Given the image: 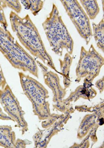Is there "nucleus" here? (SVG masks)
<instances>
[{
  "label": "nucleus",
  "instance_id": "nucleus-5",
  "mask_svg": "<svg viewBox=\"0 0 104 148\" xmlns=\"http://www.w3.org/2000/svg\"><path fill=\"white\" fill-rule=\"evenodd\" d=\"M103 64V58L98 52L92 44L88 51L84 46H82L79 60L76 69L75 81L79 83L81 79L84 78L83 82L92 83L99 75Z\"/></svg>",
  "mask_w": 104,
  "mask_h": 148
},
{
  "label": "nucleus",
  "instance_id": "nucleus-19",
  "mask_svg": "<svg viewBox=\"0 0 104 148\" xmlns=\"http://www.w3.org/2000/svg\"><path fill=\"white\" fill-rule=\"evenodd\" d=\"M0 24H1L2 27L6 30H7L8 28V23L5 16L4 9L0 4Z\"/></svg>",
  "mask_w": 104,
  "mask_h": 148
},
{
  "label": "nucleus",
  "instance_id": "nucleus-15",
  "mask_svg": "<svg viewBox=\"0 0 104 148\" xmlns=\"http://www.w3.org/2000/svg\"><path fill=\"white\" fill-rule=\"evenodd\" d=\"M82 7L89 20H94L99 13L100 8L96 0H80ZM82 7V8H83Z\"/></svg>",
  "mask_w": 104,
  "mask_h": 148
},
{
  "label": "nucleus",
  "instance_id": "nucleus-7",
  "mask_svg": "<svg viewBox=\"0 0 104 148\" xmlns=\"http://www.w3.org/2000/svg\"><path fill=\"white\" fill-rule=\"evenodd\" d=\"M37 66L41 69L45 84L52 91L53 97V108L54 111H58L63 114H73L75 112L73 107H69L64 103V98L66 95V89L62 87L60 79L57 73L49 70L48 68L44 65L40 61L36 60Z\"/></svg>",
  "mask_w": 104,
  "mask_h": 148
},
{
  "label": "nucleus",
  "instance_id": "nucleus-14",
  "mask_svg": "<svg viewBox=\"0 0 104 148\" xmlns=\"http://www.w3.org/2000/svg\"><path fill=\"white\" fill-rule=\"evenodd\" d=\"M93 36L98 47L102 52L104 50V20L102 18L98 24L92 23Z\"/></svg>",
  "mask_w": 104,
  "mask_h": 148
},
{
  "label": "nucleus",
  "instance_id": "nucleus-10",
  "mask_svg": "<svg viewBox=\"0 0 104 148\" xmlns=\"http://www.w3.org/2000/svg\"><path fill=\"white\" fill-rule=\"evenodd\" d=\"M103 115L104 110L85 116L77 130V139L82 140L91 130H98L99 126H102L104 123Z\"/></svg>",
  "mask_w": 104,
  "mask_h": 148
},
{
  "label": "nucleus",
  "instance_id": "nucleus-1",
  "mask_svg": "<svg viewBox=\"0 0 104 148\" xmlns=\"http://www.w3.org/2000/svg\"><path fill=\"white\" fill-rule=\"evenodd\" d=\"M9 18L12 30L16 33L21 45L34 57L61 75V72L55 68L53 58L46 51L40 34L29 15L22 18L15 11H11Z\"/></svg>",
  "mask_w": 104,
  "mask_h": 148
},
{
  "label": "nucleus",
  "instance_id": "nucleus-4",
  "mask_svg": "<svg viewBox=\"0 0 104 148\" xmlns=\"http://www.w3.org/2000/svg\"><path fill=\"white\" fill-rule=\"evenodd\" d=\"M24 94L32 105L33 114L40 120L47 119L51 114L48 91L41 83L22 72L18 73Z\"/></svg>",
  "mask_w": 104,
  "mask_h": 148
},
{
  "label": "nucleus",
  "instance_id": "nucleus-6",
  "mask_svg": "<svg viewBox=\"0 0 104 148\" xmlns=\"http://www.w3.org/2000/svg\"><path fill=\"white\" fill-rule=\"evenodd\" d=\"M72 118L71 114L53 113L42 122L43 129L38 128L37 132L33 135V140L35 147L46 148L49 143L55 135L61 132L69 120Z\"/></svg>",
  "mask_w": 104,
  "mask_h": 148
},
{
  "label": "nucleus",
  "instance_id": "nucleus-18",
  "mask_svg": "<svg viewBox=\"0 0 104 148\" xmlns=\"http://www.w3.org/2000/svg\"><path fill=\"white\" fill-rule=\"evenodd\" d=\"M0 4H1L3 8H6L8 7L11 10L15 11L16 14H19L21 13V5L20 2L19 1H0Z\"/></svg>",
  "mask_w": 104,
  "mask_h": 148
},
{
  "label": "nucleus",
  "instance_id": "nucleus-12",
  "mask_svg": "<svg viewBox=\"0 0 104 148\" xmlns=\"http://www.w3.org/2000/svg\"><path fill=\"white\" fill-rule=\"evenodd\" d=\"M16 136L11 126H0V146L6 148L16 147Z\"/></svg>",
  "mask_w": 104,
  "mask_h": 148
},
{
  "label": "nucleus",
  "instance_id": "nucleus-20",
  "mask_svg": "<svg viewBox=\"0 0 104 148\" xmlns=\"http://www.w3.org/2000/svg\"><path fill=\"white\" fill-rule=\"evenodd\" d=\"M7 84L6 79L4 75L1 65H0V89H3Z\"/></svg>",
  "mask_w": 104,
  "mask_h": 148
},
{
  "label": "nucleus",
  "instance_id": "nucleus-2",
  "mask_svg": "<svg viewBox=\"0 0 104 148\" xmlns=\"http://www.w3.org/2000/svg\"><path fill=\"white\" fill-rule=\"evenodd\" d=\"M42 27L52 51L56 55L61 56L64 49L70 55L73 54L74 41L54 3Z\"/></svg>",
  "mask_w": 104,
  "mask_h": 148
},
{
  "label": "nucleus",
  "instance_id": "nucleus-3",
  "mask_svg": "<svg viewBox=\"0 0 104 148\" xmlns=\"http://www.w3.org/2000/svg\"><path fill=\"white\" fill-rule=\"evenodd\" d=\"M0 52L12 67L23 72H28L38 78V66L36 60L8 30L1 27H0Z\"/></svg>",
  "mask_w": 104,
  "mask_h": 148
},
{
  "label": "nucleus",
  "instance_id": "nucleus-8",
  "mask_svg": "<svg viewBox=\"0 0 104 148\" xmlns=\"http://www.w3.org/2000/svg\"><path fill=\"white\" fill-rule=\"evenodd\" d=\"M60 2L77 32L88 45L93 36L92 30L90 20L80 3L77 0H61Z\"/></svg>",
  "mask_w": 104,
  "mask_h": 148
},
{
  "label": "nucleus",
  "instance_id": "nucleus-21",
  "mask_svg": "<svg viewBox=\"0 0 104 148\" xmlns=\"http://www.w3.org/2000/svg\"><path fill=\"white\" fill-rule=\"evenodd\" d=\"M103 79H104V78H103V77H102V78L98 80L95 82V87L99 90L100 94H102L104 90V87H103L104 81H103Z\"/></svg>",
  "mask_w": 104,
  "mask_h": 148
},
{
  "label": "nucleus",
  "instance_id": "nucleus-11",
  "mask_svg": "<svg viewBox=\"0 0 104 148\" xmlns=\"http://www.w3.org/2000/svg\"><path fill=\"white\" fill-rule=\"evenodd\" d=\"M93 83L83 82L82 85H80L76 89L70 92L69 96L64 99V103L69 107H72V103L77 101L80 98L90 101L97 95L96 91L93 88Z\"/></svg>",
  "mask_w": 104,
  "mask_h": 148
},
{
  "label": "nucleus",
  "instance_id": "nucleus-13",
  "mask_svg": "<svg viewBox=\"0 0 104 148\" xmlns=\"http://www.w3.org/2000/svg\"><path fill=\"white\" fill-rule=\"evenodd\" d=\"M73 57L67 52L65 54L63 60L59 59L61 75L63 77V84L65 89L69 88L71 84V81L70 77V68L72 64Z\"/></svg>",
  "mask_w": 104,
  "mask_h": 148
},
{
  "label": "nucleus",
  "instance_id": "nucleus-17",
  "mask_svg": "<svg viewBox=\"0 0 104 148\" xmlns=\"http://www.w3.org/2000/svg\"><path fill=\"white\" fill-rule=\"evenodd\" d=\"M75 110L80 113H94L99 112V111L104 110L103 100H102L99 104L94 106H87L86 105L76 106L74 107Z\"/></svg>",
  "mask_w": 104,
  "mask_h": 148
},
{
  "label": "nucleus",
  "instance_id": "nucleus-16",
  "mask_svg": "<svg viewBox=\"0 0 104 148\" xmlns=\"http://www.w3.org/2000/svg\"><path fill=\"white\" fill-rule=\"evenodd\" d=\"M20 2L22 4L26 10H30L32 14L34 16H36L42 9L45 1L27 0V1H21Z\"/></svg>",
  "mask_w": 104,
  "mask_h": 148
},
{
  "label": "nucleus",
  "instance_id": "nucleus-22",
  "mask_svg": "<svg viewBox=\"0 0 104 148\" xmlns=\"http://www.w3.org/2000/svg\"><path fill=\"white\" fill-rule=\"evenodd\" d=\"M0 120H7V121H12V119L7 114H6L2 110V108L0 107Z\"/></svg>",
  "mask_w": 104,
  "mask_h": 148
},
{
  "label": "nucleus",
  "instance_id": "nucleus-9",
  "mask_svg": "<svg viewBox=\"0 0 104 148\" xmlns=\"http://www.w3.org/2000/svg\"><path fill=\"white\" fill-rule=\"evenodd\" d=\"M0 104L12 121L16 123V126L24 135L29 130L28 122L24 118L25 112L8 84L3 89H0Z\"/></svg>",
  "mask_w": 104,
  "mask_h": 148
}]
</instances>
